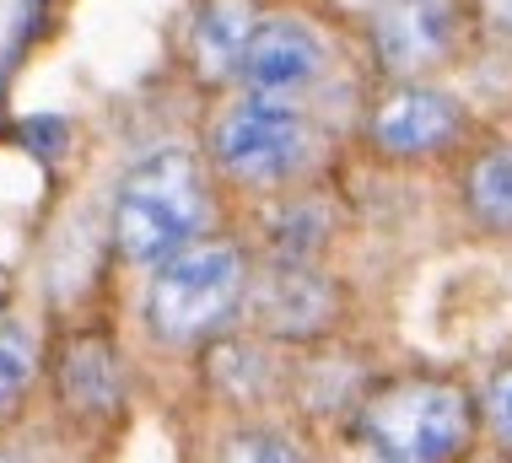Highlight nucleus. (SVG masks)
I'll list each match as a JSON object with an SVG mask.
<instances>
[{
	"mask_svg": "<svg viewBox=\"0 0 512 463\" xmlns=\"http://www.w3.org/2000/svg\"><path fill=\"white\" fill-rule=\"evenodd\" d=\"M356 6H367V11H372V6H378V0H356Z\"/></svg>",
	"mask_w": 512,
	"mask_h": 463,
	"instance_id": "6ab92c4d",
	"label": "nucleus"
},
{
	"mask_svg": "<svg viewBox=\"0 0 512 463\" xmlns=\"http://www.w3.org/2000/svg\"><path fill=\"white\" fill-rule=\"evenodd\" d=\"M469 11H475V33L512 44V0H469Z\"/></svg>",
	"mask_w": 512,
	"mask_h": 463,
	"instance_id": "f3484780",
	"label": "nucleus"
},
{
	"mask_svg": "<svg viewBox=\"0 0 512 463\" xmlns=\"http://www.w3.org/2000/svg\"><path fill=\"white\" fill-rule=\"evenodd\" d=\"M351 431L362 437L372 458L389 463H459L480 426V399L475 388L453 377H426L405 372L389 383H372L362 404L351 410Z\"/></svg>",
	"mask_w": 512,
	"mask_h": 463,
	"instance_id": "f03ea898",
	"label": "nucleus"
},
{
	"mask_svg": "<svg viewBox=\"0 0 512 463\" xmlns=\"http://www.w3.org/2000/svg\"><path fill=\"white\" fill-rule=\"evenodd\" d=\"M459 210L480 237L512 243V140L469 151V162L459 167Z\"/></svg>",
	"mask_w": 512,
	"mask_h": 463,
	"instance_id": "9b49d317",
	"label": "nucleus"
},
{
	"mask_svg": "<svg viewBox=\"0 0 512 463\" xmlns=\"http://www.w3.org/2000/svg\"><path fill=\"white\" fill-rule=\"evenodd\" d=\"M216 463H313L297 431L286 426H238L216 447Z\"/></svg>",
	"mask_w": 512,
	"mask_h": 463,
	"instance_id": "2eb2a0df",
	"label": "nucleus"
},
{
	"mask_svg": "<svg viewBox=\"0 0 512 463\" xmlns=\"http://www.w3.org/2000/svg\"><path fill=\"white\" fill-rule=\"evenodd\" d=\"M200 361H205V383H211V394L221 404H232V410H243V415L265 410L270 399H281L286 388H292V372H286V361H281V345L265 340L259 329L216 334V340L200 350Z\"/></svg>",
	"mask_w": 512,
	"mask_h": 463,
	"instance_id": "1a4fd4ad",
	"label": "nucleus"
},
{
	"mask_svg": "<svg viewBox=\"0 0 512 463\" xmlns=\"http://www.w3.org/2000/svg\"><path fill=\"white\" fill-rule=\"evenodd\" d=\"M329 70V44L313 22L302 17H265L254 33V44L243 54L238 87L248 97H275V103H302L318 92Z\"/></svg>",
	"mask_w": 512,
	"mask_h": 463,
	"instance_id": "6e6552de",
	"label": "nucleus"
},
{
	"mask_svg": "<svg viewBox=\"0 0 512 463\" xmlns=\"http://www.w3.org/2000/svg\"><path fill=\"white\" fill-rule=\"evenodd\" d=\"M259 22H265L259 0H200L195 22H189V70H195V81H205V87L238 81Z\"/></svg>",
	"mask_w": 512,
	"mask_h": 463,
	"instance_id": "9d476101",
	"label": "nucleus"
},
{
	"mask_svg": "<svg viewBox=\"0 0 512 463\" xmlns=\"http://www.w3.org/2000/svg\"><path fill=\"white\" fill-rule=\"evenodd\" d=\"M372 463H389V458H372Z\"/></svg>",
	"mask_w": 512,
	"mask_h": 463,
	"instance_id": "aec40b11",
	"label": "nucleus"
},
{
	"mask_svg": "<svg viewBox=\"0 0 512 463\" xmlns=\"http://www.w3.org/2000/svg\"><path fill=\"white\" fill-rule=\"evenodd\" d=\"M60 399L76 415H108L124 399V367L108 340H76L60 361Z\"/></svg>",
	"mask_w": 512,
	"mask_h": 463,
	"instance_id": "ddd939ff",
	"label": "nucleus"
},
{
	"mask_svg": "<svg viewBox=\"0 0 512 463\" xmlns=\"http://www.w3.org/2000/svg\"><path fill=\"white\" fill-rule=\"evenodd\" d=\"M60 140H65V124L54 119V114H38V119L22 124V146H33L44 162L54 157V151H60Z\"/></svg>",
	"mask_w": 512,
	"mask_h": 463,
	"instance_id": "a211bd4d",
	"label": "nucleus"
},
{
	"mask_svg": "<svg viewBox=\"0 0 512 463\" xmlns=\"http://www.w3.org/2000/svg\"><path fill=\"white\" fill-rule=\"evenodd\" d=\"M205 227H211V178L189 146H157L124 167L108 210V237L124 264L157 270L168 254L205 237Z\"/></svg>",
	"mask_w": 512,
	"mask_h": 463,
	"instance_id": "f257e3e1",
	"label": "nucleus"
},
{
	"mask_svg": "<svg viewBox=\"0 0 512 463\" xmlns=\"http://www.w3.org/2000/svg\"><path fill=\"white\" fill-rule=\"evenodd\" d=\"M469 27H475L469 0H378L367 38L389 81H421L459 54Z\"/></svg>",
	"mask_w": 512,
	"mask_h": 463,
	"instance_id": "0eeeda50",
	"label": "nucleus"
},
{
	"mask_svg": "<svg viewBox=\"0 0 512 463\" xmlns=\"http://www.w3.org/2000/svg\"><path fill=\"white\" fill-rule=\"evenodd\" d=\"M211 167L243 189H292L313 162V119L302 103L238 97L211 119Z\"/></svg>",
	"mask_w": 512,
	"mask_h": 463,
	"instance_id": "20e7f679",
	"label": "nucleus"
},
{
	"mask_svg": "<svg viewBox=\"0 0 512 463\" xmlns=\"http://www.w3.org/2000/svg\"><path fill=\"white\" fill-rule=\"evenodd\" d=\"M475 399H480V426H486V437L512 453V356H502L486 372V383L475 388Z\"/></svg>",
	"mask_w": 512,
	"mask_h": 463,
	"instance_id": "dca6fc26",
	"label": "nucleus"
},
{
	"mask_svg": "<svg viewBox=\"0 0 512 463\" xmlns=\"http://www.w3.org/2000/svg\"><path fill=\"white\" fill-rule=\"evenodd\" d=\"M0 463H11V458H0Z\"/></svg>",
	"mask_w": 512,
	"mask_h": 463,
	"instance_id": "412c9836",
	"label": "nucleus"
},
{
	"mask_svg": "<svg viewBox=\"0 0 512 463\" xmlns=\"http://www.w3.org/2000/svg\"><path fill=\"white\" fill-rule=\"evenodd\" d=\"M248 286L254 264L232 237H195L151 270L141 297L146 334L168 350H205L248 313Z\"/></svg>",
	"mask_w": 512,
	"mask_h": 463,
	"instance_id": "7ed1b4c3",
	"label": "nucleus"
},
{
	"mask_svg": "<svg viewBox=\"0 0 512 463\" xmlns=\"http://www.w3.org/2000/svg\"><path fill=\"white\" fill-rule=\"evenodd\" d=\"M335 237V200L313 189H292L270 205L265 216V248L270 259H318Z\"/></svg>",
	"mask_w": 512,
	"mask_h": 463,
	"instance_id": "f8f14e48",
	"label": "nucleus"
},
{
	"mask_svg": "<svg viewBox=\"0 0 512 463\" xmlns=\"http://www.w3.org/2000/svg\"><path fill=\"white\" fill-rule=\"evenodd\" d=\"M33 377H38L33 324H22V318H0V426L17 415V404L27 399Z\"/></svg>",
	"mask_w": 512,
	"mask_h": 463,
	"instance_id": "4468645a",
	"label": "nucleus"
},
{
	"mask_svg": "<svg viewBox=\"0 0 512 463\" xmlns=\"http://www.w3.org/2000/svg\"><path fill=\"white\" fill-rule=\"evenodd\" d=\"M248 329L281 350H313L340 329V280L318 259H265L248 286Z\"/></svg>",
	"mask_w": 512,
	"mask_h": 463,
	"instance_id": "39448f33",
	"label": "nucleus"
},
{
	"mask_svg": "<svg viewBox=\"0 0 512 463\" xmlns=\"http://www.w3.org/2000/svg\"><path fill=\"white\" fill-rule=\"evenodd\" d=\"M367 146L389 162H426L453 151L469 130V108L459 92L437 87V81H389L367 103Z\"/></svg>",
	"mask_w": 512,
	"mask_h": 463,
	"instance_id": "423d86ee",
	"label": "nucleus"
}]
</instances>
